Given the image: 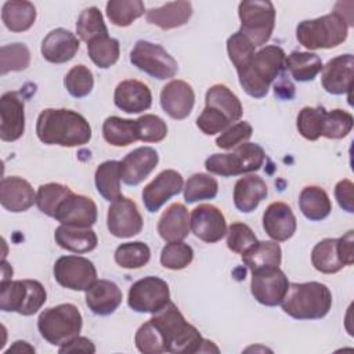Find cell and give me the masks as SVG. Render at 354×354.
<instances>
[{
	"mask_svg": "<svg viewBox=\"0 0 354 354\" xmlns=\"http://www.w3.org/2000/svg\"><path fill=\"white\" fill-rule=\"evenodd\" d=\"M337 249L340 259L344 266H351L354 263V231H347L343 236L337 238Z\"/></svg>",
	"mask_w": 354,
	"mask_h": 354,
	"instance_id": "obj_56",
	"label": "cell"
},
{
	"mask_svg": "<svg viewBox=\"0 0 354 354\" xmlns=\"http://www.w3.org/2000/svg\"><path fill=\"white\" fill-rule=\"evenodd\" d=\"M1 282H6V281H10L11 278L10 277H12V268H11V266H8L7 263H6V260L3 259V263H1Z\"/></svg>",
	"mask_w": 354,
	"mask_h": 354,
	"instance_id": "obj_58",
	"label": "cell"
},
{
	"mask_svg": "<svg viewBox=\"0 0 354 354\" xmlns=\"http://www.w3.org/2000/svg\"><path fill=\"white\" fill-rule=\"evenodd\" d=\"M189 231V213L183 203H173L162 213L158 223V232L163 241H183L188 236Z\"/></svg>",
	"mask_w": 354,
	"mask_h": 354,
	"instance_id": "obj_29",
	"label": "cell"
},
{
	"mask_svg": "<svg viewBox=\"0 0 354 354\" xmlns=\"http://www.w3.org/2000/svg\"><path fill=\"white\" fill-rule=\"evenodd\" d=\"M104 140L113 147H127L138 140L137 123L131 119L109 116L102 124Z\"/></svg>",
	"mask_w": 354,
	"mask_h": 354,
	"instance_id": "obj_37",
	"label": "cell"
},
{
	"mask_svg": "<svg viewBox=\"0 0 354 354\" xmlns=\"http://www.w3.org/2000/svg\"><path fill=\"white\" fill-rule=\"evenodd\" d=\"M194 259V249L183 242H169L160 252V264L169 270H183L191 264Z\"/></svg>",
	"mask_w": 354,
	"mask_h": 354,
	"instance_id": "obj_48",
	"label": "cell"
},
{
	"mask_svg": "<svg viewBox=\"0 0 354 354\" xmlns=\"http://www.w3.org/2000/svg\"><path fill=\"white\" fill-rule=\"evenodd\" d=\"M69 194H72V191L66 185L58 183L43 184L36 192V205L41 213L54 218L57 209Z\"/></svg>",
	"mask_w": 354,
	"mask_h": 354,
	"instance_id": "obj_43",
	"label": "cell"
},
{
	"mask_svg": "<svg viewBox=\"0 0 354 354\" xmlns=\"http://www.w3.org/2000/svg\"><path fill=\"white\" fill-rule=\"evenodd\" d=\"M1 21L11 32H25L36 21V8L26 0H10L3 4Z\"/></svg>",
	"mask_w": 354,
	"mask_h": 354,
	"instance_id": "obj_31",
	"label": "cell"
},
{
	"mask_svg": "<svg viewBox=\"0 0 354 354\" xmlns=\"http://www.w3.org/2000/svg\"><path fill=\"white\" fill-rule=\"evenodd\" d=\"M64 86L66 91L75 98H83L88 95L94 87L93 72L84 65H75L64 77Z\"/></svg>",
	"mask_w": 354,
	"mask_h": 354,
	"instance_id": "obj_47",
	"label": "cell"
},
{
	"mask_svg": "<svg viewBox=\"0 0 354 354\" xmlns=\"http://www.w3.org/2000/svg\"><path fill=\"white\" fill-rule=\"evenodd\" d=\"M268 187L266 181L256 176L249 174L241 177L234 185V205L242 213H252L259 203L267 196Z\"/></svg>",
	"mask_w": 354,
	"mask_h": 354,
	"instance_id": "obj_28",
	"label": "cell"
},
{
	"mask_svg": "<svg viewBox=\"0 0 354 354\" xmlns=\"http://www.w3.org/2000/svg\"><path fill=\"white\" fill-rule=\"evenodd\" d=\"M76 33L86 43L95 37L108 36V29L104 22L102 14L97 7L84 8L80 12L76 22Z\"/></svg>",
	"mask_w": 354,
	"mask_h": 354,
	"instance_id": "obj_44",
	"label": "cell"
},
{
	"mask_svg": "<svg viewBox=\"0 0 354 354\" xmlns=\"http://www.w3.org/2000/svg\"><path fill=\"white\" fill-rule=\"evenodd\" d=\"M239 32L254 46H264L275 26V8L268 0H243L238 6Z\"/></svg>",
	"mask_w": 354,
	"mask_h": 354,
	"instance_id": "obj_9",
	"label": "cell"
},
{
	"mask_svg": "<svg viewBox=\"0 0 354 354\" xmlns=\"http://www.w3.org/2000/svg\"><path fill=\"white\" fill-rule=\"evenodd\" d=\"M206 106H212L224 113L230 122H238L242 118L243 108L239 98L225 86L214 84L206 91Z\"/></svg>",
	"mask_w": 354,
	"mask_h": 354,
	"instance_id": "obj_34",
	"label": "cell"
},
{
	"mask_svg": "<svg viewBox=\"0 0 354 354\" xmlns=\"http://www.w3.org/2000/svg\"><path fill=\"white\" fill-rule=\"evenodd\" d=\"M281 260L282 250L275 241H257L242 253V261L250 271L263 267H279Z\"/></svg>",
	"mask_w": 354,
	"mask_h": 354,
	"instance_id": "obj_33",
	"label": "cell"
},
{
	"mask_svg": "<svg viewBox=\"0 0 354 354\" xmlns=\"http://www.w3.org/2000/svg\"><path fill=\"white\" fill-rule=\"evenodd\" d=\"M195 104V93L184 80H171L162 87L160 106L162 109L176 120H183L189 116Z\"/></svg>",
	"mask_w": 354,
	"mask_h": 354,
	"instance_id": "obj_20",
	"label": "cell"
},
{
	"mask_svg": "<svg viewBox=\"0 0 354 354\" xmlns=\"http://www.w3.org/2000/svg\"><path fill=\"white\" fill-rule=\"evenodd\" d=\"M183 189L185 202L195 203L199 201L214 199L218 192V183L210 174L195 173L187 180Z\"/></svg>",
	"mask_w": 354,
	"mask_h": 354,
	"instance_id": "obj_41",
	"label": "cell"
},
{
	"mask_svg": "<svg viewBox=\"0 0 354 354\" xmlns=\"http://www.w3.org/2000/svg\"><path fill=\"white\" fill-rule=\"evenodd\" d=\"M144 12L145 6L140 0H111L106 3L108 19L120 28L131 25Z\"/></svg>",
	"mask_w": 354,
	"mask_h": 354,
	"instance_id": "obj_40",
	"label": "cell"
},
{
	"mask_svg": "<svg viewBox=\"0 0 354 354\" xmlns=\"http://www.w3.org/2000/svg\"><path fill=\"white\" fill-rule=\"evenodd\" d=\"M281 307L285 314L295 319H321L332 307V293L321 282H292Z\"/></svg>",
	"mask_w": 354,
	"mask_h": 354,
	"instance_id": "obj_4",
	"label": "cell"
},
{
	"mask_svg": "<svg viewBox=\"0 0 354 354\" xmlns=\"http://www.w3.org/2000/svg\"><path fill=\"white\" fill-rule=\"evenodd\" d=\"M351 25L342 11L335 10L319 18L301 21L296 28V39L307 50L335 48L347 39Z\"/></svg>",
	"mask_w": 354,
	"mask_h": 354,
	"instance_id": "obj_5",
	"label": "cell"
},
{
	"mask_svg": "<svg viewBox=\"0 0 354 354\" xmlns=\"http://www.w3.org/2000/svg\"><path fill=\"white\" fill-rule=\"evenodd\" d=\"M30 64V51L24 43L4 44L0 48V75L24 71Z\"/></svg>",
	"mask_w": 354,
	"mask_h": 354,
	"instance_id": "obj_45",
	"label": "cell"
},
{
	"mask_svg": "<svg viewBox=\"0 0 354 354\" xmlns=\"http://www.w3.org/2000/svg\"><path fill=\"white\" fill-rule=\"evenodd\" d=\"M289 281L279 267H263L252 271L250 292L252 296L263 306H279L285 297Z\"/></svg>",
	"mask_w": 354,
	"mask_h": 354,
	"instance_id": "obj_13",
	"label": "cell"
},
{
	"mask_svg": "<svg viewBox=\"0 0 354 354\" xmlns=\"http://www.w3.org/2000/svg\"><path fill=\"white\" fill-rule=\"evenodd\" d=\"M192 15V4L185 0L166 3L162 7L151 8L145 12L148 24L155 25L163 30H170L185 25Z\"/></svg>",
	"mask_w": 354,
	"mask_h": 354,
	"instance_id": "obj_27",
	"label": "cell"
},
{
	"mask_svg": "<svg viewBox=\"0 0 354 354\" xmlns=\"http://www.w3.org/2000/svg\"><path fill=\"white\" fill-rule=\"evenodd\" d=\"M0 203L11 213L26 212L36 203V192L26 180L18 176L4 177L0 185Z\"/></svg>",
	"mask_w": 354,
	"mask_h": 354,
	"instance_id": "obj_25",
	"label": "cell"
},
{
	"mask_svg": "<svg viewBox=\"0 0 354 354\" xmlns=\"http://www.w3.org/2000/svg\"><path fill=\"white\" fill-rule=\"evenodd\" d=\"M253 134V127L249 122H236L227 127L221 134L216 138V145L221 149H232L248 140Z\"/></svg>",
	"mask_w": 354,
	"mask_h": 354,
	"instance_id": "obj_53",
	"label": "cell"
},
{
	"mask_svg": "<svg viewBox=\"0 0 354 354\" xmlns=\"http://www.w3.org/2000/svg\"><path fill=\"white\" fill-rule=\"evenodd\" d=\"M354 118L344 109H332L325 113L322 137L340 140L344 138L353 129Z\"/></svg>",
	"mask_w": 354,
	"mask_h": 354,
	"instance_id": "obj_49",
	"label": "cell"
},
{
	"mask_svg": "<svg viewBox=\"0 0 354 354\" xmlns=\"http://www.w3.org/2000/svg\"><path fill=\"white\" fill-rule=\"evenodd\" d=\"M151 259V249L141 241L126 242L116 248L115 261L119 267L136 270L144 267Z\"/></svg>",
	"mask_w": 354,
	"mask_h": 354,
	"instance_id": "obj_42",
	"label": "cell"
},
{
	"mask_svg": "<svg viewBox=\"0 0 354 354\" xmlns=\"http://www.w3.org/2000/svg\"><path fill=\"white\" fill-rule=\"evenodd\" d=\"M158 162L159 155L155 148L138 147L120 162V178L126 185L136 187L153 171Z\"/></svg>",
	"mask_w": 354,
	"mask_h": 354,
	"instance_id": "obj_19",
	"label": "cell"
},
{
	"mask_svg": "<svg viewBox=\"0 0 354 354\" xmlns=\"http://www.w3.org/2000/svg\"><path fill=\"white\" fill-rule=\"evenodd\" d=\"M47 300L44 286L35 279H17L0 283V310L21 315L36 314Z\"/></svg>",
	"mask_w": 354,
	"mask_h": 354,
	"instance_id": "obj_7",
	"label": "cell"
},
{
	"mask_svg": "<svg viewBox=\"0 0 354 354\" xmlns=\"http://www.w3.org/2000/svg\"><path fill=\"white\" fill-rule=\"evenodd\" d=\"M189 227L196 238L206 243H216L227 234L224 214L213 205L202 203L189 214Z\"/></svg>",
	"mask_w": 354,
	"mask_h": 354,
	"instance_id": "obj_16",
	"label": "cell"
},
{
	"mask_svg": "<svg viewBox=\"0 0 354 354\" xmlns=\"http://www.w3.org/2000/svg\"><path fill=\"white\" fill-rule=\"evenodd\" d=\"M79 46L80 41L77 36L64 28H57L48 32L43 39L40 51L46 61L51 64H64L76 55Z\"/></svg>",
	"mask_w": 354,
	"mask_h": 354,
	"instance_id": "obj_24",
	"label": "cell"
},
{
	"mask_svg": "<svg viewBox=\"0 0 354 354\" xmlns=\"http://www.w3.org/2000/svg\"><path fill=\"white\" fill-rule=\"evenodd\" d=\"M37 138L47 145L82 147L91 140L86 118L72 109L46 108L36 122Z\"/></svg>",
	"mask_w": 354,
	"mask_h": 354,
	"instance_id": "obj_2",
	"label": "cell"
},
{
	"mask_svg": "<svg viewBox=\"0 0 354 354\" xmlns=\"http://www.w3.org/2000/svg\"><path fill=\"white\" fill-rule=\"evenodd\" d=\"M184 188L183 176L173 169L160 171L142 189V202L149 213H156L170 198L178 195Z\"/></svg>",
	"mask_w": 354,
	"mask_h": 354,
	"instance_id": "obj_15",
	"label": "cell"
},
{
	"mask_svg": "<svg viewBox=\"0 0 354 354\" xmlns=\"http://www.w3.org/2000/svg\"><path fill=\"white\" fill-rule=\"evenodd\" d=\"M113 102L126 113H140L151 108L152 94L145 83L136 79H127L116 86Z\"/></svg>",
	"mask_w": 354,
	"mask_h": 354,
	"instance_id": "obj_23",
	"label": "cell"
},
{
	"mask_svg": "<svg viewBox=\"0 0 354 354\" xmlns=\"http://www.w3.org/2000/svg\"><path fill=\"white\" fill-rule=\"evenodd\" d=\"M87 53L90 59L101 69H108L120 55L119 41L109 36H101L90 40L87 43Z\"/></svg>",
	"mask_w": 354,
	"mask_h": 354,
	"instance_id": "obj_39",
	"label": "cell"
},
{
	"mask_svg": "<svg viewBox=\"0 0 354 354\" xmlns=\"http://www.w3.org/2000/svg\"><path fill=\"white\" fill-rule=\"evenodd\" d=\"M266 159L264 149L254 142H243L230 153H213L205 160L209 173L221 177L239 176L259 170Z\"/></svg>",
	"mask_w": 354,
	"mask_h": 354,
	"instance_id": "obj_8",
	"label": "cell"
},
{
	"mask_svg": "<svg viewBox=\"0 0 354 354\" xmlns=\"http://www.w3.org/2000/svg\"><path fill=\"white\" fill-rule=\"evenodd\" d=\"M324 106H304L297 115L296 126L301 137L308 141H315L322 136L324 119H325Z\"/></svg>",
	"mask_w": 354,
	"mask_h": 354,
	"instance_id": "obj_46",
	"label": "cell"
},
{
	"mask_svg": "<svg viewBox=\"0 0 354 354\" xmlns=\"http://www.w3.org/2000/svg\"><path fill=\"white\" fill-rule=\"evenodd\" d=\"M311 263L322 274H335L346 267L337 249V238H325L311 250Z\"/></svg>",
	"mask_w": 354,
	"mask_h": 354,
	"instance_id": "obj_38",
	"label": "cell"
},
{
	"mask_svg": "<svg viewBox=\"0 0 354 354\" xmlns=\"http://www.w3.org/2000/svg\"><path fill=\"white\" fill-rule=\"evenodd\" d=\"M299 207L310 221H321L326 218L332 210V202L321 187H304L299 195Z\"/></svg>",
	"mask_w": 354,
	"mask_h": 354,
	"instance_id": "obj_32",
	"label": "cell"
},
{
	"mask_svg": "<svg viewBox=\"0 0 354 354\" xmlns=\"http://www.w3.org/2000/svg\"><path fill=\"white\" fill-rule=\"evenodd\" d=\"M263 228L275 242L290 239L297 228V221L290 206L283 202L270 203L263 213Z\"/></svg>",
	"mask_w": 354,
	"mask_h": 354,
	"instance_id": "obj_22",
	"label": "cell"
},
{
	"mask_svg": "<svg viewBox=\"0 0 354 354\" xmlns=\"http://www.w3.org/2000/svg\"><path fill=\"white\" fill-rule=\"evenodd\" d=\"M55 243L72 253H88L97 248L98 238L91 228L61 224L54 232Z\"/></svg>",
	"mask_w": 354,
	"mask_h": 354,
	"instance_id": "obj_30",
	"label": "cell"
},
{
	"mask_svg": "<svg viewBox=\"0 0 354 354\" xmlns=\"http://www.w3.org/2000/svg\"><path fill=\"white\" fill-rule=\"evenodd\" d=\"M254 50L256 47L239 30L232 36H230L227 40V53H228L230 61L232 62L236 71L243 68L250 61V58L256 53Z\"/></svg>",
	"mask_w": 354,
	"mask_h": 354,
	"instance_id": "obj_50",
	"label": "cell"
},
{
	"mask_svg": "<svg viewBox=\"0 0 354 354\" xmlns=\"http://www.w3.org/2000/svg\"><path fill=\"white\" fill-rule=\"evenodd\" d=\"M12 347H18V350H15V351H18V353L25 351V350H28V351H30V353H35V348H33V347H30L26 342H21V340H18V342H15V343H14V346H12Z\"/></svg>",
	"mask_w": 354,
	"mask_h": 354,
	"instance_id": "obj_59",
	"label": "cell"
},
{
	"mask_svg": "<svg viewBox=\"0 0 354 354\" xmlns=\"http://www.w3.org/2000/svg\"><path fill=\"white\" fill-rule=\"evenodd\" d=\"M142 216L134 201L120 196L108 207L106 227L116 238H130L141 232Z\"/></svg>",
	"mask_w": 354,
	"mask_h": 354,
	"instance_id": "obj_14",
	"label": "cell"
},
{
	"mask_svg": "<svg viewBox=\"0 0 354 354\" xmlns=\"http://www.w3.org/2000/svg\"><path fill=\"white\" fill-rule=\"evenodd\" d=\"M230 124H231V122L224 113H221L220 111H217L212 106H206V105H205L202 113L196 119L198 129L206 136H213L216 133H221L227 127H230Z\"/></svg>",
	"mask_w": 354,
	"mask_h": 354,
	"instance_id": "obj_54",
	"label": "cell"
},
{
	"mask_svg": "<svg viewBox=\"0 0 354 354\" xmlns=\"http://www.w3.org/2000/svg\"><path fill=\"white\" fill-rule=\"evenodd\" d=\"M257 242L252 228L243 223H232L227 230V246L234 253H243Z\"/></svg>",
	"mask_w": 354,
	"mask_h": 354,
	"instance_id": "obj_52",
	"label": "cell"
},
{
	"mask_svg": "<svg viewBox=\"0 0 354 354\" xmlns=\"http://www.w3.org/2000/svg\"><path fill=\"white\" fill-rule=\"evenodd\" d=\"M83 326V318L75 304L64 303L43 310L37 318L40 336L53 346L64 343L79 336Z\"/></svg>",
	"mask_w": 354,
	"mask_h": 354,
	"instance_id": "obj_6",
	"label": "cell"
},
{
	"mask_svg": "<svg viewBox=\"0 0 354 354\" xmlns=\"http://www.w3.org/2000/svg\"><path fill=\"white\" fill-rule=\"evenodd\" d=\"M353 54H343L329 59L328 64L322 66L321 83L324 90L333 95H343L350 93L353 83Z\"/></svg>",
	"mask_w": 354,
	"mask_h": 354,
	"instance_id": "obj_21",
	"label": "cell"
},
{
	"mask_svg": "<svg viewBox=\"0 0 354 354\" xmlns=\"http://www.w3.org/2000/svg\"><path fill=\"white\" fill-rule=\"evenodd\" d=\"M0 138L17 141L25 131V104L17 91H7L0 98Z\"/></svg>",
	"mask_w": 354,
	"mask_h": 354,
	"instance_id": "obj_17",
	"label": "cell"
},
{
	"mask_svg": "<svg viewBox=\"0 0 354 354\" xmlns=\"http://www.w3.org/2000/svg\"><path fill=\"white\" fill-rule=\"evenodd\" d=\"M130 62L158 80L171 79L178 71L177 61L160 44L148 40H138L134 44L130 51Z\"/></svg>",
	"mask_w": 354,
	"mask_h": 354,
	"instance_id": "obj_10",
	"label": "cell"
},
{
	"mask_svg": "<svg viewBox=\"0 0 354 354\" xmlns=\"http://www.w3.org/2000/svg\"><path fill=\"white\" fill-rule=\"evenodd\" d=\"M97 205L84 195L69 194L55 212L54 218L65 225L91 228L97 221Z\"/></svg>",
	"mask_w": 354,
	"mask_h": 354,
	"instance_id": "obj_18",
	"label": "cell"
},
{
	"mask_svg": "<svg viewBox=\"0 0 354 354\" xmlns=\"http://www.w3.org/2000/svg\"><path fill=\"white\" fill-rule=\"evenodd\" d=\"M138 140L144 142H159L167 136L166 122L152 113H147L136 119Z\"/></svg>",
	"mask_w": 354,
	"mask_h": 354,
	"instance_id": "obj_51",
	"label": "cell"
},
{
	"mask_svg": "<svg viewBox=\"0 0 354 354\" xmlns=\"http://www.w3.org/2000/svg\"><path fill=\"white\" fill-rule=\"evenodd\" d=\"M149 322L158 332L165 353H218L213 342L203 339L173 301L155 313Z\"/></svg>",
	"mask_w": 354,
	"mask_h": 354,
	"instance_id": "obj_1",
	"label": "cell"
},
{
	"mask_svg": "<svg viewBox=\"0 0 354 354\" xmlns=\"http://www.w3.org/2000/svg\"><path fill=\"white\" fill-rule=\"evenodd\" d=\"M55 281L71 290L86 292L97 281V270L93 261L82 256H62L54 264Z\"/></svg>",
	"mask_w": 354,
	"mask_h": 354,
	"instance_id": "obj_12",
	"label": "cell"
},
{
	"mask_svg": "<svg viewBox=\"0 0 354 354\" xmlns=\"http://www.w3.org/2000/svg\"><path fill=\"white\" fill-rule=\"evenodd\" d=\"M170 301V290L166 281L158 277H144L136 281L127 296L129 307L136 313L155 314Z\"/></svg>",
	"mask_w": 354,
	"mask_h": 354,
	"instance_id": "obj_11",
	"label": "cell"
},
{
	"mask_svg": "<svg viewBox=\"0 0 354 354\" xmlns=\"http://www.w3.org/2000/svg\"><path fill=\"white\" fill-rule=\"evenodd\" d=\"M120 180V162L118 160L102 162L95 170V188L105 201L113 202L122 196Z\"/></svg>",
	"mask_w": 354,
	"mask_h": 354,
	"instance_id": "obj_36",
	"label": "cell"
},
{
	"mask_svg": "<svg viewBox=\"0 0 354 354\" xmlns=\"http://www.w3.org/2000/svg\"><path fill=\"white\" fill-rule=\"evenodd\" d=\"M122 290L108 279H97L86 290V304L95 315H109L116 311L122 303Z\"/></svg>",
	"mask_w": 354,
	"mask_h": 354,
	"instance_id": "obj_26",
	"label": "cell"
},
{
	"mask_svg": "<svg viewBox=\"0 0 354 354\" xmlns=\"http://www.w3.org/2000/svg\"><path fill=\"white\" fill-rule=\"evenodd\" d=\"M285 51L278 46H266L254 53L250 61L236 71L243 91L253 98L267 95L271 83L285 69Z\"/></svg>",
	"mask_w": 354,
	"mask_h": 354,
	"instance_id": "obj_3",
	"label": "cell"
},
{
	"mask_svg": "<svg viewBox=\"0 0 354 354\" xmlns=\"http://www.w3.org/2000/svg\"><path fill=\"white\" fill-rule=\"evenodd\" d=\"M322 61L314 53L292 51L285 59V68L296 82H311L322 71Z\"/></svg>",
	"mask_w": 354,
	"mask_h": 354,
	"instance_id": "obj_35",
	"label": "cell"
},
{
	"mask_svg": "<svg viewBox=\"0 0 354 354\" xmlns=\"http://www.w3.org/2000/svg\"><path fill=\"white\" fill-rule=\"evenodd\" d=\"M58 351L59 353H95V346L90 339L83 336H76L72 340L59 346Z\"/></svg>",
	"mask_w": 354,
	"mask_h": 354,
	"instance_id": "obj_57",
	"label": "cell"
},
{
	"mask_svg": "<svg viewBox=\"0 0 354 354\" xmlns=\"http://www.w3.org/2000/svg\"><path fill=\"white\" fill-rule=\"evenodd\" d=\"M335 198L339 206L347 213H354V184L344 178L335 187Z\"/></svg>",
	"mask_w": 354,
	"mask_h": 354,
	"instance_id": "obj_55",
	"label": "cell"
}]
</instances>
